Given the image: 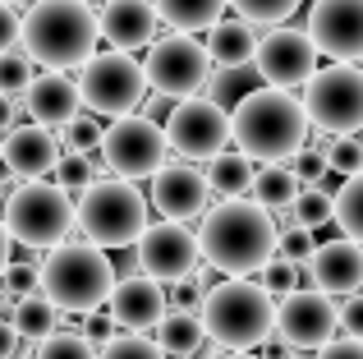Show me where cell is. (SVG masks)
<instances>
[{"label": "cell", "mask_w": 363, "mask_h": 359, "mask_svg": "<svg viewBox=\"0 0 363 359\" xmlns=\"http://www.w3.org/2000/svg\"><path fill=\"white\" fill-rule=\"evenodd\" d=\"M198 244H203V263L225 277H253L276 258L281 231L272 221L267 203H248V198H225V203L207 207L203 226H198Z\"/></svg>", "instance_id": "6da1fadb"}, {"label": "cell", "mask_w": 363, "mask_h": 359, "mask_svg": "<svg viewBox=\"0 0 363 359\" xmlns=\"http://www.w3.org/2000/svg\"><path fill=\"white\" fill-rule=\"evenodd\" d=\"M230 116H235V148L248 153L253 162H290L308 143L313 129L303 97H294L290 88H276V83L253 88Z\"/></svg>", "instance_id": "7a4b0ae2"}, {"label": "cell", "mask_w": 363, "mask_h": 359, "mask_svg": "<svg viewBox=\"0 0 363 359\" xmlns=\"http://www.w3.org/2000/svg\"><path fill=\"white\" fill-rule=\"evenodd\" d=\"M101 14L88 0H33L23 14V51L46 70H79L97 55Z\"/></svg>", "instance_id": "3957f363"}, {"label": "cell", "mask_w": 363, "mask_h": 359, "mask_svg": "<svg viewBox=\"0 0 363 359\" xmlns=\"http://www.w3.org/2000/svg\"><path fill=\"white\" fill-rule=\"evenodd\" d=\"M42 290L65 309V314H92L111 304L116 290V263L106 258V244L97 240H69L55 244L42 263Z\"/></svg>", "instance_id": "277c9868"}, {"label": "cell", "mask_w": 363, "mask_h": 359, "mask_svg": "<svg viewBox=\"0 0 363 359\" xmlns=\"http://www.w3.org/2000/svg\"><path fill=\"white\" fill-rule=\"evenodd\" d=\"M198 314H203L207 336L225 350H253L276 332L272 290L248 277H225L221 286H212Z\"/></svg>", "instance_id": "5b68a950"}, {"label": "cell", "mask_w": 363, "mask_h": 359, "mask_svg": "<svg viewBox=\"0 0 363 359\" xmlns=\"http://www.w3.org/2000/svg\"><path fill=\"white\" fill-rule=\"evenodd\" d=\"M79 231L106 249H133L147 235V198L124 175L92 180L79 194Z\"/></svg>", "instance_id": "8992f818"}, {"label": "cell", "mask_w": 363, "mask_h": 359, "mask_svg": "<svg viewBox=\"0 0 363 359\" xmlns=\"http://www.w3.org/2000/svg\"><path fill=\"white\" fill-rule=\"evenodd\" d=\"M5 226L14 244L28 249H55L79 221V203L69 198L65 184H46V180H23L5 203Z\"/></svg>", "instance_id": "52a82bcc"}, {"label": "cell", "mask_w": 363, "mask_h": 359, "mask_svg": "<svg viewBox=\"0 0 363 359\" xmlns=\"http://www.w3.org/2000/svg\"><path fill=\"white\" fill-rule=\"evenodd\" d=\"M79 88H83V106L92 116H129V111L143 106L147 97V65L133 60L129 51L111 46V51H97L92 60L79 65Z\"/></svg>", "instance_id": "ba28073f"}, {"label": "cell", "mask_w": 363, "mask_h": 359, "mask_svg": "<svg viewBox=\"0 0 363 359\" xmlns=\"http://www.w3.org/2000/svg\"><path fill=\"white\" fill-rule=\"evenodd\" d=\"M303 106L322 134H359L363 129V70L354 60H331L303 83Z\"/></svg>", "instance_id": "9c48e42d"}, {"label": "cell", "mask_w": 363, "mask_h": 359, "mask_svg": "<svg viewBox=\"0 0 363 359\" xmlns=\"http://www.w3.org/2000/svg\"><path fill=\"white\" fill-rule=\"evenodd\" d=\"M147 83L152 92H161L166 101H184V97H198V92L212 83V51L207 42H198L194 33H170V37H157L147 46Z\"/></svg>", "instance_id": "30bf717a"}, {"label": "cell", "mask_w": 363, "mask_h": 359, "mask_svg": "<svg viewBox=\"0 0 363 359\" xmlns=\"http://www.w3.org/2000/svg\"><path fill=\"white\" fill-rule=\"evenodd\" d=\"M166 138L170 153L189 157V162H212L235 143V116L216 97H184L166 116Z\"/></svg>", "instance_id": "8fae6325"}, {"label": "cell", "mask_w": 363, "mask_h": 359, "mask_svg": "<svg viewBox=\"0 0 363 359\" xmlns=\"http://www.w3.org/2000/svg\"><path fill=\"white\" fill-rule=\"evenodd\" d=\"M170 138L166 125H157L152 116H116L106 125V143H101V162H106L111 175L124 180H152L166 166Z\"/></svg>", "instance_id": "7c38bea8"}, {"label": "cell", "mask_w": 363, "mask_h": 359, "mask_svg": "<svg viewBox=\"0 0 363 359\" xmlns=\"http://www.w3.org/2000/svg\"><path fill=\"white\" fill-rule=\"evenodd\" d=\"M331 299L336 295H327V290H290L276 304V336L290 350H322L327 341H336L340 309Z\"/></svg>", "instance_id": "4fadbf2b"}, {"label": "cell", "mask_w": 363, "mask_h": 359, "mask_svg": "<svg viewBox=\"0 0 363 359\" xmlns=\"http://www.w3.org/2000/svg\"><path fill=\"white\" fill-rule=\"evenodd\" d=\"M133 253H138V272H152L157 281L175 286V281L194 277L198 258H203V244L189 231V221H170L166 216L161 226H147V235L133 244Z\"/></svg>", "instance_id": "5bb4252c"}, {"label": "cell", "mask_w": 363, "mask_h": 359, "mask_svg": "<svg viewBox=\"0 0 363 359\" xmlns=\"http://www.w3.org/2000/svg\"><path fill=\"white\" fill-rule=\"evenodd\" d=\"M318 42H313L308 28H285L276 23L272 33L257 46V70H262L267 83L276 88H303V83L318 74Z\"/></svg>", "instance_id": "9a60e30c"}, {"label": "cell", "mask_w": 363, "mask_h": 359, "mask_svg": "<svg viewBox=\"0 0 363 359\" xmlns=\"http://www.w3.org/2000/svg\"><path fill=\"white\" fill-rule=\"evenodd\" d=\"M308 33L331 60H363V0H313Z\"/></svg>", "instance_id": "2e32d148"}, {"label": "cell", "mask_w": 363, "mask_h": 359, "mask_svg": "<svg viewBox=\"0 0 363 359\" xmlns=\"http://www.w3.org/2000/svg\"><path fill=\"white\" fill-rule=\"evenodd\" d=\"M207 194H212V180H207L198 166L184 162H166L157 175H152V207L170 221H194V216H207Z\"/></svg>", "instance_id": "e0dca14e"}, {"label": "cell", "mask_w": 363, "mask_h": 359, "mask_svg": "<svg viewBox=\"0 0 363 359\" xmlns=\"http://www.w3.org/2000/svg\"><path fill=\"white\" fill-rule=\"evenodd\" d=\"M166 309H170L166 281H157L152 272L120 277L116 290H111V314H116L120 327H129V332H147V327H157Z\"/></svg>", "instance_id": "ac0fdd59"}, {"label": "cell", "mask_w": 363, "mask_h": 359, "mask_svg": "<svg viewBox=\"0 0 363 359\" xmlns=\"http://www.w3.org/2000/svg\"><path fill=\"white\" fill-rule=\"evenodd\" d=\"M23 106L37 125H51V129H65L79 120V106H83V88L69 79L65 70H51V74H37L33 88L23 92Z\"/></svg>", "instance_id": "d6986e66"}, {"label": "cell", "mask_w": 363, "mask_h": 359, "mask_svg": "<svg viewBox=\"0 0 363 359\" xmlns=\"http://www.w3.org/2000/svg\"><path fill=\"white\" fill-rule=\"evenodd\" d=\"M308 263H313V277H318V290H327V295H359L363 290V244L354 235L322 240Z\"/></svg>", "instance_id": "ffe728a7"}, {"label": "cell", "mask_w": 363, "mask_h": 359, "mask_svg": "<svg viewBox=\"0 0 363 359\" xmlns=\"http://www.w3.org/2000/svg\"><path fill=\"white\" fill-rule=\"evenodd\" d=\"M161 14L152 0H106L101 5V42L120 46V51H138V46L157 42Z\"/></svg>", "instance_id": "44dd1931"}, {"label": "cell", "mask_w": 363, "mask_h": 359, "mask_svg": "<svg viewBox=\"0 0 363 359\" xmlns=\"http://www.w3.org/2000/svg\"><path fill=\"white\" fill-rule=\"evenodd\" d=\"M5 162L14 166L18 180H42V175H55L60 166V143H55L51 125H14L5 134Z\"/></svg>", "instance_id": "7402d4cb"}, {"label": "cell", "mask_w": 363, "mask_h": 359, "mask_svg": "<svg viewBox=\"0 0 363 359\" xmlns=\"http://www.w3.org/2000/svg\"><path fill=\"white\" fill-rule=\"evenodd\" d=\"M257 46H262L257 23H248L244 14L240 18H216V23L207 28V51H212L216 65H253Z\"/></svg>", "instance_id": "603a6c76"}, {"label": "cell", "mask_w": 363, "mask_h": 359, "mask_svg": "<svg viewBox=\"0 0 363 359\" xmlns=\"http://www.w3.org/2000/svg\"><path fill=\"white\" fill-rule=\"evenodd\" d=\"M152 336H157V346L166 355L175 359H189V355H203V346L212 341L203 327V314L198 309H166L161 314V323L152 327Z\"/></svg>", "instance_id": "cb8c5ba5"}, {"label": "cell", "mask_w": 363, "mask_h": 359, "mask_svg": "<svg viewBox=\"0 0 363 359\" xmlns=\"http://www.w3.org/2000/svg\"><path fill=\"white\" fill-rule=\"evenodd\" d=\"M60 318H69V314H65V309L55 304L46 290H37V295H23L14 304L9 323L18 327V336H23V341H46V336L55 332V323H60Z\"/></svg>", "instance_id": "d4e9b609"}, {"label": "cell", "mask_w": 363, "mask_h": 359, "mask_svg": "<svg viewBox=\"0 0 363 359\" xmlns=\"http://www.w3.org/2000/svg\"><path fill=\"white\" fill-rule=\"evenodd\" d=\"M152 5H157L161 23H170L175 33H198V28H212L230 0H152Z\"/></svg>", "instance_id": "484cf974"}, {"label": "cell", "mask_w": 363, "mask_h": 359, "mask_svg": "<svg viewBox=\"0 0 363 359\" xmlns=\"http://www.w3.org/2000/svg\"><path fill=\"white\" fill-rule=\"evenodd\" d=\"M299 194H303L299 171H294V166H281V162H267L262 171H257V180H253V198L267 203L272 212H276V207H294Z\"/></svg>", "instance_id": "4316f807"}, {"label": "cell", "mask_w": 363, "mask_h": 359, "mask_svg": "<svg viewBox=\"0 0 363 359\" xmlns=\"http://www.w3.org/2000/svg\"><path fill=\"white\" fill-rule=\"evenodd\" d=\"M207 180H212V194H221V198H244V194H253V157L248 153H221V157H212V166H207Z\"/></svg>", "instance_id": "83f0119b"}, {"label": "cell", "mask_w": 363, "mask_h": 359, "mask_svg": "<svg viewBox=\"0 0 363 359\" xmlns=\"http://www.w3.org/2000/svg\"><path fill=\"white\" fill-rule=\"evenodd\" d=\"M262 70H257V60L253 65H221V74H212V83H207V88H212V92H207V97H216V101H221V106H240V101L248 97V92H253V88H262Z\"/></svg>", "instance_id": "f1b7e54d"}, {"label": "cell", "mask_w": 363, "mask_h": 359, "mask_svg": "<svg viewBox=\"0 0 363 359\" xmlns=\"http://www.w3.org/2000/svg\"><path fill=\"white\" fill-rule=\"evenodd\" d=\"M290 216H294V226H308V231H322L327 221H336V194H327V189H303L299 194V203L290 207Z\"/></svg>", "instance_id": "f546056e"}, {"label": "cell", "mask_w": 363, "mask_h": 359, "mask_svg": "<svg viewBox=\"0 0 363 359\" xmlns=\"http://www.w3.org/2000/svg\"><path fill=\"white\" fill-rule=\"evenodd\" d=\"M336 221L345 235H354L363 244V171L359 175H345V184H340L336 194Z\"/></svg>", "instance_id": "4dcf8cb0"}, {"label": "cell", "mask_w": 363, "mask_h": 359, "mask_svg": "<svg viewBox=\"0 0 363 359\" xmlns=\"http://www.w3.org/2000/svg\"><path fill=\"white\" fill-rule=\"evenodd\" d=\"M33 359H101V350L83 332H51L46 341H37Z\"/></svg>", "instance_id": "1f68e13d"}, {"label": "cell", "mask_w": 363, "mask_h": 359, "mask_svg": "<svg viewBox=\"0 0 363 359\" xmlns=\"http://www.w3.org/2000/svg\"><path fill=\"white\" fill-rule=\"evenodd\" d=\"M33 55L28 51H5L0 55V92H9V97H23L28 88H33L37 70H33Z\"/></svg>", "instance_id": "d6a6232c"}, {"label": "cell", "mask_w": 363, "mask_h": 359, "mask_svg": "<svg viewBox=\"0 0 363 359\" xmlns=\"http://www.w3.org/2000/svg\"><path fill=\"white\" fill-rule=\"evenodd\" d=\"M230 5H235V14L248 18V23L276 28V23H285V18L299 9V0H230Z\"/></svg>", "instance_id": "836d02e7"}, {"label": "cell", "mask_w": 363, "mask_h": 359, "mask_svg": "<svg viewBox=\"0 0 363 359\" xmlns=\"http://www.w3.org/2000/svg\"><path fill=\"white\" fill-rule=\"evenodd\" d=\"M327 157H331V171L336 175H359L363 171V138L359 134H331Z\"/></svg>", "instance_id": "e575fe53"}, {"label": "cell", "mask_w": 363, "mask_h": 359, "mask_svg": "<svg viewBox=\"0 0 363 359\" xmlns=\"http://www.w3.org/2000/svg\"><path fill=\"white\" fill-rule=\"evenodd\" d=\"M101 143H106V125H97L92 116H79L74 125H65V153H83V157H92Z\"/></svg>", "instance_id": "d590c367"}, {"label": "cell", "mask_w": 363, "mask_h": 359, "mask_svg": "<svg viewBox=\"0 0 363 359\" xmlns=\"http://www.w3.org/2000/svg\"><path fill=\"white\" fill-rule=\"evenodd\" d=\"M0 290H5L9 299L37 295V290H42V267H33V263H9V267L0 272Z\"/></svg>", "instance_id": "8d00e7d4"}, {"label": "cell", "mask_w": 363, "mask_h": 359, "mask_svg": "<svg viewBox=\"0 0 363 359\" xmlns=\"http://www.w3.org/2000/svg\"><path fill=\"white\" fill-rule=\"evenodd\" d=\"M101 359H166V350L157 346V336H138V332H129V336H116V341L101 350Z\"/></svg>", "instance_id": "74e56055"}, {"label": "cell", "mask_w": 363, "mask_h": 359, "mask_svg": "<svg viewBox=\"0 0 363 359\" xmlns=\"http://www.w3.org/2000/svg\"><path fill=\"white\" fill-rule=\"evenodd\" d=\"M92 162L83 153H69V157H60V166H55V184H65L69 194H83V189L92 184Z\"/></svg>", "instance_id": "f35d334b"}, {"label": "cell", "mask_w": 363, "mask_h": 359, "mask_svg": "<svg viewBox=\"0 0 363 359\" xmlns=\"http://www.w3.org/2000/svg\"><path fill=\"white\" fill-rule=\"evenodd\" d=\"M294 171H299L303 184H318V180H327V175H331L327 148H308V143H303L299 153H294Z\"/></svg>", "instance_id": "ab89813d"}, {"label": "cell", "mask_w": 363, "mask_h": 359, "mask_svg": "<svg viewBox=\"0 0 363 359\" xmlns=\"http://www.w3.org/2000/svg\"><path fill=\"white\" fill-rule=\"evenodd\" d=\"M313 231L308 226H294V231H285L281 235V244H276V258H285V263H308L313 258Z\"/></svg>", "instance_id": "60d3db41"}, {"label": "cell", "mask_w": 363, "mask_h": 359, "mask_svg": "<svg viewBox=\"0 0 363 359\" xmlns=\"http://www.w3.org/2000/svg\"><path fill=\"white\" fill-rule=\"evenodd\" d=\"M116 327H120V318L111 314H97V309H92V314H83V336H88L92 346H97V350H106L111 341H116Z\"/></svg>", "instance_id": "b9f144b4"}, {"label": "cell", "mask_w": 363, "mask_h": 359, "mask_svg": "<svg viewBox=\"0 0 363 359\" xmlns=\"http://www.w3.org/2000/svg\"><path fill=\"white\" fill-rule=\"evenodd\" d=\"M257 281H262V286L272 290V295H290V290H294V263L272 258V263L262 267V277H257Z\"/></svg>", "instance_id": "7bdbcfd3"}, {"label": "cell", "mask_w": 363, "mask_h": 359, "mask_svg": "<svg viewBox=\"0 0 363 359\" xmlns=\"http://www.w3.org/2000/svg\"><path fill=\"white\" fill-rule=\"evenodd\" d=\"M14 42H23V18L14 14V5L0 0V55L14 51Z\"/></svg>", "instance_id": "ee69618b"}, {"label": "cell", "mask_w": 363, "mask_h": 359, "mask_svg": "<svg viewBox=\"0 0 363 359\" xmlns=\"http://www.w3.org/2000/svg\"><path fill=\"white\" fill-rule=\"evenodd\" d=\"M340 327H345V336L363 341V290H359V295H345V309H340Z\"/></svg>", "instance_id": "f6af8a7d"}, {"label": "cell", "mask_w": 363, "mask_h": 359, "mask_svg": "<svg viewBox=\"0 0 363 359\" xmlns=\"http://www.w3.org/2000/svg\"><path fill=\"white\" fill-rule=\"evenodd\" d=\"M318 359H363V341H354V336H345V341H327L318 350Z\"/></svg>", "instance_id": "bcb514c9"}, {"label": "cell", "mask_w": 363, "mask_h": 359, "mask_svg": "<svg viewBox=\"0 0 363 359\" xmlns=\"http://www.w3.org/2000/svg\"><path fill=\"white\" fill-rule=\"evenodd\" d=\"M18 350V327H5V318H0V359H14Z\"/></svg>", "instance_id": "7dc6e473"}, {"label": "cell", "mask_w": 363, "mask_h": 359, "mask_svg": "<svg viewBox=\"0 0 363 359\" xmlns=\"http://www.w3.org/2000/svg\"><path fill=\"white\" fill-rule=\"evenodd\" d=\"M9 129H14V97L0 92V134H9Z\"/></svg>", "instance_id": "c3c4849f"}, {"label": "cell", "mask_w": 363, "mask_h": 359, "mask_svg": "<svg viewBox=\"0 0 363 359\" xmlns=\"http://www.w3.org/2000/svg\"><path fill=\"white\" fill-rule=\"evenodd\" d=\"M9 244H14V235H9V226H5V216H0V272L9 267Z\"/></svg>", "instance_id": "681fc988"}, {"label": "cell", "mask_w": 363, "mask_h": 359, "mask_svg": "<svg viewBox=\"0 0 363 359\" xmlns=\"http://www.w3.org/2000/svg\"><path fill=\"white\" fill-rule=\"evenodd\" d=\"M9 180H18V175H14V166H9L5 157H0V194H5V189H9Z\"/></svg>", "instance_id": "f907efd6"}, {"label": "cell", "mask_w": 363, "mask_h": 359, "mask_svg": "<svg viewBox=\"0 0 363 359\" xmlns=\"http://www.w3.org/2000/svg\"><path fill=\"white\" fill-rule=\"evenodd\" d=\"M225 359H257V355H248V350H235V355H225Z\"/></svg>", "instance_id": "816d5d0a"}, {"label": "cell", "mask_w": 363, "mask_h": 359, "mask_svg": "<svg viewBox=\"0 0 363 359\" xmlns=\"http://www.w3.org/2000/svg\"><path fill=\"white\" fill-rule=\"evenodd\" d=\"M5 5H33V0H5Z\"/></svg>", "instance_id": "f5cc1de1"}, {"label": "cell", "mask_w": 363, "mask_h": 359, "mask_svg": "<svg viewBox=\"0 0 363 359\" xmlns=\"http://www.w3.org/2000/svg\"><path fill=\"white\" fill-rule=\"evenodd\" d=\"M0 157H5V134H0Z\"/></svg>", "instance_id": "db71d44e"}, {"label": "cell", "mask_w": 363, "mask_h": 359, "mask_svg": "<svg viewBox=\"0 0 363 359\" xmlns=\"http://www.w3.org/2000/svg\"><path fill=\"white\" fill-rule=\"evenodd\" d=\"M88 5H106V0H88Z\"/></svg>", "instance_id": "11a10c76"}, {"label": "cell", "mask_w": 363, "mask_h": 359, "mask_svg": "<svg viewBox=\"0 0 363 359\" xmlns=\"http://www.w3.org/2000/svg\"><path fill=\"white\" fill-rule=\"evenodd\" d=\"M189 359H203V355H189Z\"/></svg>", "instance_id": "9f6ffc18"}, {"label": "cell", "mask_w": 363, "mask_h": 359, "mask_svg": "<svg viewBox=\"0 0 363 359\" xmlns=\"http://www.w3.org/2000/svg\"><path fill=\"white\" fill-rule=\"evenodd\" d=\"M285 359H294V355H285Z\"/></svg>", "instance_id": "6f0895ef"}]
</instances>
